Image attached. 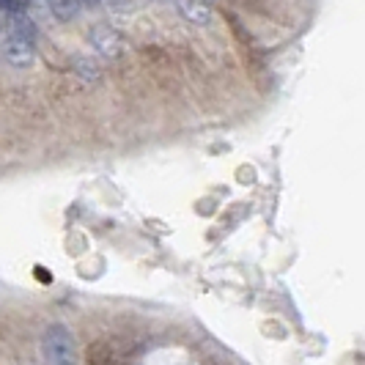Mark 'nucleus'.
<instances>
[{
	"label": "nucleus",
	"mask_w": 365,
	"mask_h": 365,
	"mask_svg": "<svg viewBox=\"0 0 365 365\" xmlns=\"http://www.w3.org/2000/svg\"><path fill=\"white\" fill-rule=\"evenodd\" d=\"M0 55L14 69L34 66V61H36V28L25 14L11 17V25H9V31L3 34V41H0Z\"/></svg>",
	"instance_id": "f257e3e1"
},
{
	"label": "nucleus",
	"mask_w": 365,
	"mask_h": 365,
	"mask_svg": "<svg viewBox=\"0 0 365 365\" xmlns=\"http://www.w3.org/2000/svg\"><path fill=\"white\" fill-rule=\"evenodd\" d=\"M41 354L44 365H80L77 363V344L72 329L61 322H55L41 335Z\"/></svg>",
	"instance_id": "f03ea898"
},
{
	"label": "nucleus",
	"mask_w": 365,
	"mask_h": 365,
	"mask_svg": "<svg viewBox=\"0 0 365 365\" xmlns=\"http://www.w3.org/2000/svg\"><path fill=\"white\" fill-rule=\"evenodd\" d=\"M91 41L96 47V53L105 55V58H115L121 53V36L110 28V25H96L91 31Z\"/></svg>",
	"instance_id": "7ed1b4c3"
},
{
	"label": "nucleus",
	"mask_w": 365,
	"mask_h": 365,
	"mask_svg": "<svg viewBox=\"0 0 365 365\" xmlns=\"http://www.w3.org/2000/svg\"><path fill=\"white\" fill-rule=\"evenodd\" d=\"M176 11H179L187 22H192V25H209V22H212V6H209V3L179 0V3H176Z\"/></svg>",
	"instance_id": "20e7f679"
},
{
	"label": "nucleus",
	"mask_w": 365,
	"mask_h": 365,
	"mask_svg": "<svg viewBox=\"0 0 365 365\" xmlns=\"http://www.w3.org/2000/svg\"><path fill=\"white\" fill-rule=\"evenodd\" d=\"M47 9H50L61 22H69V19H74L83 11V3H63V0H58V3H50Z\"/></svg>",
	"instance_id": "39448f33"
},
{
	"label": "nucleus",
	"mask_w": 365,
	"mask_h": 365,
	"mask_svg": "<svg viewBox=\"0 0 365 365\" xmlns=\"http://www.w3.org/2000/svg\"><path fill=\"white\" fill-rule=\"evenodd\" d=\"M0 31H3V17H0Z\"/></svg>",
	"instance_id": "423d86ee"
}]
</instances>
